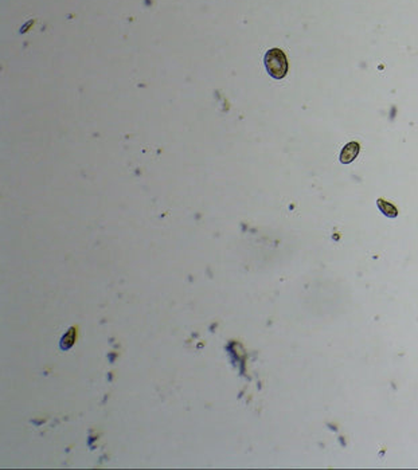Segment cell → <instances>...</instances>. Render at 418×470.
Instances as JSON below:
<instances>
[{
  "label": "cell",
  "mask_w": 418,
  "mask_h": 470,
  "mask_svg": "<svg viewBox=\"0 0 418 470\" xmlns=\"http://www.w3.org/2000/svg\"><path fill=\"white\" fill-rule=\"evenodd\" d=\"M266 71L276 80H282L288 73V59L285 53L280 49H271L264 56Z\"/></svg>",
  "instance_id": "obj_1"
},
{
  "label": "cell",
  "mask_w": 418,
  "mask_h": 470,
  "mask_svg": "<svg viewBox=\"0 0 418 470\" xmlns=\"http://www.w3.org/2000/svg\"><path fill=\"white\" fill-rule=\"evenodd\" d=\"M359 151H361V145L357 141L348 142L340 152L339 160H340L342 164H350V163H352L357 159V156L359 155Z\"/></svg>",
  "instance_id": "obj_2"
},
{
  "label": "cell",
  "mask_w": 418,
  "mask_h": 470,
  "mask_svg": "<svg viewBox=\"0 0 418 470\" xmlns=\"http://www.w3.org/2000/svg\"><path fill=\"white\" fill-rule=\"evenodd\" d=\"M377 204L378 208L382 211L383 215H386L388 218H395L398 215V210L391 203L386 202V200H383V199H378Z\"/></svg>",
  "instance_id": "obj_3"
}]
</instances>
